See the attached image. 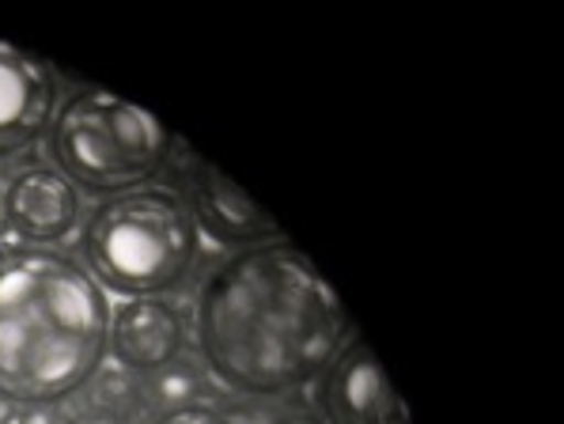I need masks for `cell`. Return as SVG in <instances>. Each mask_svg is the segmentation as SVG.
Instances as JSON below:
<instances>
[{
    "mask_svg": "<svg viewBox=\"0 0 564 424\" xmlns=\"http://www.w3.org/2000/svg\"><path fill=\"white\" fill-rule=\"evenodd\" d=\"M349 341L337 292L289 239L242 247L197 296L205 368L239 394H289L318 379Z\"/></svg>",
    "mask_w": 564,
    "mask_h": 424,
    "instance_id": "6da1fadb",
    "label": "cell"
},
{
    "mask_svg": "<svg viewBox=\"0 0 564 424\" xmlns=\"http://www.w3.org/2000/svg\"><path fill=\"white\" fill-rule=\"evenodd\" d=\"M107 341V292L73 254L0 247V402H65L102 368Z\"/></svg>",
    "mask_w": 564,
    "mask_h": 424,
    "instance_id": "7a4b0ae2",
    "label": "cell"
},
{
    "mask_svg": "<svg viewBox=\"0 0 564 424\" xmlns=\"http://www.w3.org/2000/svg\"><path fill=\"white\" fill-rule=\"evenodd\" d=\"M202 231L186 197L167 186H137L99 205L80 236L84 270L102 292L126 300L163 296L194 270Z\"/></svg>",
    "mask_w": 564,
    "mask_h": 424,
    "instance_id": "3957f363",
    "label": "cell"
},
{
    "mask_svg": "<svg viewBox=\"0 0 564 424\" xmlns=\"http://www.w3.org/2000/svg\"><path fill=\"white\" fill-rule=\"evenodd\" d=\"M175 137L149 110L88 88L73 91L50 121V160L68 182L91 194H126L144 186L171 160Z\"/></svg>",
    "mask_w": 564,
    "mask_h": 424,
    "instance_id": "277c9868",
    "label": "cell"
},
{
    "mask_svg": "<svg viewBox=\"0 0 564 424\" xmlns=\"http://www.w3.org/2000/svg\"><path fill=\"white\" fill-rule=\"evenodd\" d=\"M318 410L326 424H410L402 398L364 337H349L318 376Z\"/></svg>",
    "mask_w": 564,
    "mask_h": 424,
    "instance_id": "5b68a950",
    "label": "cell"
},
{
    "mask_svg": "<svg viewBox=\"0 0 564 424\" xmlns=\"http://www.w3.org/2000/svg\"><path fill=\"white\" fill-rule=\"evenodd\" d=\"M57 115V76L50 61L0 42V160L28 152Z\"/></svg>",
    "mask_w": 564,
    "mask_h": 424,
    "instance_id": "8992f818",
    "label": "cell"
},
{
    "mask_svg": "<svg viewBox=\"0 0 564 424\" xmlns=\"http://www.w3.org/2000/svg\"><path fill=\"white\" fill-rule=\"evenodd\" d=\"M80 224V189L54 163L8 175V231H15L31 247H54L68 239Z\"/></svg>",
    "mask_w": 564,
    "mask_h": 424,
    "instance_id": "52a82bcc",
    "label": "cell"
},
{
    "mask_svg": "<svg viewBox=\"0 0 564 424\" xmlns=\"http://www.w3.org/2000/svg\"><path fill=\"white\" fill-rule=\"evenodd\" d=\"M186 163H189L186 205L197 220V231H208L216 242H228V247H258V242L281 239V231L262 213V205L250 202L224 171H216L205 160H194V155H186Z\"/></svg>",
    "mask_w": 564,
    "mask_h": 424,
    "instance_id": "ba28073f",
    "label": "cell"
},
{
    "mask_svg": "<svg viewBox=\"0 0 564 424\" xmlns=\"http://www.w3.org/2000/svg\"><path fill=\"white\" fill-rule=\"evenodd\" d=\"M186 345V323L178 307L163 296L126 300L110 315L107 352L129 371H163L178 360Z\"/></svg>",
    "mask_w": 564,
    "mask_h": 424,
    "instance_id": "9c48e42d",
    "label": "cell"
},
{
    "mask_svg": "<svg viewBox=\"0 0 564 424\" xmlns=\"http://www.w3.org/2000/svg\"><path fill=\"white\" fill-rule=\"evenodd\" d=\"M152 424H236L228 413H220L216 405H205V402H178V405H167L163 413H155Z\"/></svg>",
    "mask_w": 564,
    "mask_h": 424,
    "instance_id": "30bf717a",
    "label": "cell"
},
{
    "mask_svg": "<svg viewBox=\"0 0 564 424\" xmlns=\"http://www.w3.org/2000/svg\"><path fill=\"white\" fill-rule=\"evenodd\" d=\"M68 424H129L121 413H110V410H91V413H80V417H73Z\"/></svg>",
    "mask_w": 564,
    "mask_h": 424,
    "instance_id": "8fae6325",
    "label": "cell"
},
{
    "mask_svg": "<svg viewBox=\"0 0 564 424\" xmlns=\"http://www.w3.org/2000/svg\"><path fill=\"white\" fill-rule=\"evenodd\" d=\"M269 424H326L318 413H307V410H289V413H276Z\"/></svg>",
    "mask_w": 564,
    "mask_h": 424,
    "instance_id": "7c38bea8",
    "label": "cell"
},
{
    "mask_svg": "<svg viewBox=\"0 0 564 424\" xmlns=\"http://www.w3.org/2000/svg\"><path fill=\"white\" fill-rule=\"evenodd\" d=\"M8 236V175L0 171V239Z\"/></svg>",
    "mask_w": 564,
    "mask_h": 424,
    "instance_id": "4fadbf2b",
    "label": "cell"
}]
</instances>
